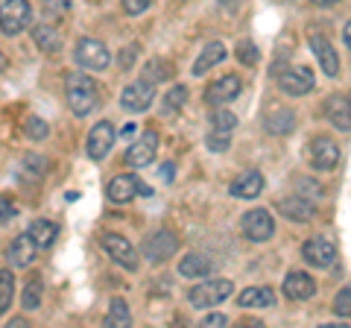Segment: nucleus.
<instances>
[{
  "label": "nucleus",
  "mask_w": 351,
  "mask_h": 328,
  "mask_svg": "<svg viewBox=\"0 0 351 328\" xmlns=\"http://www.w3.org/2000/svg\"><path fill=\"white\" fill-rule=\"evenodd\" d=\"M64 97H68L71 112L80 115V117L91 112V108L97 106V100H100V94H97V82L82 71H71L68 73V80H64Z\"/></svg>",
  "instance_id": "f257e3e1"
},
{
  "label": "nucleus",
  "mask_w": 351,
  "mask_h": 328,
  "mask_svg": "<svg viewBox=\"0 0 351 328\" xmlns=\"http://www.w3.org/2000/svg\"><path fill=\"white\" fill-rule=\"evenodd\" d=\"M232 290H234L232 279H205V281L196 284V288H191L188 299H191L193 308H214V305L226 302L232 296Z\"/></svg>",
  "instance_id": "f03ea898"
},
{
  "label": "nucleus",
  "mask_w": 351,
  "mask_h": 328,
  "mask_svg": "<svg viewBox=\"0 0 351 328\" xmlns=\"http://www.w3.org/2000/svg\"><path fill=\"white\" fill-rule=\"evenodd\" d=\"M32 21V9L27 0H3L0 3V32L3 36H21Z\"/></svg>",
  "instance_id": "7ed1b4c3"
},
{
  "label": "nucleus",
  "mask_w": 351,
  "mask_h": 328,
  "mask_svg": "<svg viewBox=\"0 0 351 328\" xmlns=\"http://www.w3.org/2000/svg\"><path fill=\"white\" fill-rule=\"evenodd\" d=\"M73 56L80 62V68H85V71H106L108 65H112V53L97 38H80Z\"/></svg>",
  "instance_id": "20e7f679"
},
{
  "label": "nucleus",
  "mask_w": 351,
  "mask_h": 328,
  "mask_svg": "<svg viewBox=\"0 0 351 328\" xmlns=\"http://www.w3.org/2000/svg\"><path fill=\"white\" fill-rule=\"evenodd\" d=\"M152 100H156V82H149V80H135L120 94V106L126 112H147Z\"/></svg>",
  "instance_id": "39448f33"
},
{
  "label": "nucleus",
  "mask_w": 351,
  "mask_h": 328,
  "mask_svg": "<svg viewBox=\"0 0 351 328\" xmlns=\"http://www.w3.org/2000/svg\"><path fill=\"white\" fill-rule=\"evenodd\" d=\"M240 226H243V235L249 240H255V244H263V240H269L272 235H276V220H272V214L267 209L246 211L243 220H240Z\"/></svg>",
  "instance_id": "423d86ee"
},
{
  "label": "nucleus",
  "mask_w": 351,
  "mask_h": 328,
  "mask_svg": "<svg viewBox=\"0 0 351 328\" xmlns=\"http://www.w3.org/2000/svg\"><path fill=\"white\" fill-rule=\"evenodd\" d=\"M176 249H179V237L173 232H167V229H161V232L147 237L144 255H147L149 264H164V261H170L176 255Z\"/></svg>",
  "instance_id": "0eeeda50"
},
{
  "label": "nucleus",
  "mask_w": 351,
  "mask_h": 328,
  "mask_svg": "<svg viewBox=\"0 0 351 328\" xmlns=\"http://www.w3.org/2000/svg\"><path fill=\"white\" fill-rule=\"evenodd\" d=\"M114 126L108 124V120H100L91 132H88V141H85V150H88V159H94V161H100L108 156V150L114 147Z\"/></svg>",
  "instance_id": "6e6552de"
},
{
  "label": "nucleus",
  "mask_w": 351,
  "mask_h": 328,
  "mask_svg": "<svg viewBox=\"0 0 351 328\" xmlns=\"http://www.w3.org/2000/svg\"><path fill=\"white\" fill-rule=\"evenodd\" d=\"M307 159H311V164L316 170H334L337 161H339V147L331 138L316 135L311 144H307Z\"/></svg>",
  "instance_id": "1a4fd4ad"
},
{
  "label": "nucleus",
  "mask_w": 351,
  "mask_h": 328,
  "mask_svg": "<svg viewBox=\"0 0 351 328\" xmlns=\"http://www.w3.org/2000/svg\"><path fill=\"white\" fill-rule=\"evenodd\" d=\"M302 255H304V261L311 267L328 270V267H334V261H337V246L328 237H311L302 246Z\"/></svg>",
  "instance_id": "9d476101"
},
{
  "label": "nucleus",
  "mask_w": 351,
  "mask_h": 328,
  "mask_svg": "<svg viewBox=\"0 0 351 328\" xmlns=\"http://www.w3.org/2000/svg\"><path fill=\"white\" fill-rule=\"evenodd\" d=\"M278 85H281L284 94L304 97L307 91L313 89V73H311V68H302V65H295V68H284V71H278Z\"/></svg>",
  "instance_id": "9b49d317"
},
{
  "label": "nucleus",
  "mask_w": 351,
  "mask_h": 328,
  "mask_svg": "<svg viewBox=\"0 0 351 328\" xmlns=\"http://www.w3.org/2000/svg\"><path fill=\"white\" fill-rule=\"evenodd\" d=\"M156 152H158V135L152 132V129H147V132L126 150L123 161L129 167H147V164H152V159H156Z\"/></svg>",
  "instance_id": "f8f14e48"
},
{
  "label": "nucleus",
  "mask_w": 351,
  "mask_h": 328,
  "mask_svg": "<svg viewBox=\"0 0 351 328\" xmlns=\"http://www.w3.org/2000/svg\"><path fill=\"white\" fill-rule=\"evenodd\" d=\"M103 249L112 255L114 264L126 267V270H138V253H135V246H132L126 237H120V235H103Z\"/></svg>",
  "instance_id": "ddd939ff"
},
{
  "label": "nucleus",
  "mask_w": 351,
  "mask_h": 328,
  "mask_svg": "<svg viewBox=\"0 0 351 328\" xmlns=\"http://www.w3.org/2000/svg\"><path fill=\"white\" fill-rule=\"evenodd\" d=\"M36 253H38V246H36V240H32L29 232H27V235H18L12 244H9L6 261H9V267H12V270H24V267H29L32 261H36Z\"/></svg>",
  "instance_id": "4468645a"
},
{
  "label": "nucleus",
  "mask_w": 351,
  "mask_h": 328,
  "mask_svg": "<svg viewBox=\"0 0 351 328\" xmlns=\"http://www.w3.org/2000/svg\"><path fill=\"white\" fill-rule=\"evenodd\" d=\"M325 117L328 124L337 129H351V91L348 94H334L325 100Z\"/></svg>",
  "instance_id": "2eb2a0df"
},
{
  "label": "nucleus",
  "mask_w": 351,
  "mask_h": 328,
  "mask_svg": "<svg viewBox=\"0 0 351 328\" xmlns=\"http://www.w3.org/2000/svg\"><path fill=\"white\" fill-rule=\"evenodd\" d=\"M240 76H223V80H217V82H211L208 85V91H205V103L208 106H226V103H232L234 97L240 94Z\"/></svg>",
  "instance_id": "dca6fc26"
},
{
  "label": "nucleus",
  "mask_w": 351,
  "mask_h": 328,
  "mask_svg": "<svg viewBox=\"0 0 351 328\" xmlns=\"http://www.w3.org/2000/svg\"><path fill=\"white\" fill-rule=\"evenodd\" d=\"M138 194H149V188H141L138 176L123 173V176H114L112 182H108V200L112 202H129V200H135Z\"/></svg>",
  "instance_id": "f3484780"
},
{
  "label": "nucleus",
  "mask_w": 351,
  "mask_h": 328,
  "mask_svg": "<svg viewBox=\"0 0 351 328\" xmlns=\"http://www.w3.org/2000/svg\"><path fill=\"white\" fill-rule=\"evenodd\" d=\"M311 50L316 53V59H319V68L328 76H337L339 73V56H337V50L331 47V41H328L322 32H311Z\"/></svg>",
  "instance_id": "a211bd4d"
},
{
  "label": "nucleus",
  "mask_w": 351,
  "mask_h": 328,
  "mask_svg": "<svg viewBox=\"0 0 351 328\" xmlns=\"http://www.w3.org/2000/svg\"><path fill=\"white\" fill-rule=\"evenodd\" d=\"M316 293V281L307 276L302 270H293L287 272V279H284V296L293 299V302H302V299H311Z\"/></svg>",
  "instance_id": "6ab92c4d"
},
{
  "label": "nucleus",
  "mask_w": 351,
  "mask_h": 328,
  "mask_svg": "<svg viewBox=\"0 0 351 328\" xmlns=\"http://www.w3.org/2000/svg\"><path fill=\"white\" fill-rule=\"evenodd\" d=\"M228 191H232V196H237V200H255L263 191V176L258 170H246L228 185Z\"/></svg>",
  "instance_id": "aec40b11"
},
{
  "label": "nucleus",
  "mask_w": 351,
  "mask_h": 328,
  "mask_svg": "<svg viewBox=\"0 0 351 328\" xmlns=\"http://www.w3.org/2000/svg\"><path fill=\"white\" fill-rule=\"evenodd\" d=\"M278 211L295 223H307V220H313V214H316L313 202L302 200V196H284V200H278Z\"/></svg>",
  "instance_id": "412c9836"
},
{
  "label": "nucleus",
  "mask_w": 351,
  "mask_h": 328,
  "mask_svg": "<svg viewBox=\"0 0 351 328\" xmlns=\"http://www.w3.org/2000/svg\"><path fill=\"white\" fill-rule=\"evenodd\" d=\"M211 258L202 255V253H191L179 261V276L182 279H205L211 272Z\"/></svg>",
  "instance_id": "4be33fe9"
},
{
  "label": "nucleus",
  "mask_w": 351,
  "mask_h": 328,
  "mask_svg": "<svg viewBox=\"0 0 351 328\" xmlns=\"http://www.w3.org/2000/svg\"><path fill=\"white\" fill-rule=\"evenodd\" d=\"M237 305L240 308H269V305H276V290L272 288H246L237 296Z\"/></svg>",
  "instance_id": "5701e85b"
},
{
  "label": "nucleus",
  "mask_w": 351,
  "mask_h": 328,
  "mask_svg": "<svg viewBox=\"0 0 351 328\" xmlns=\"http://www.w3.org/2000/svg\"><path fill=\"white\" fill-rule=\"evenodd\" d=\"M226 59V45L223 41H211V45H205V50L199 53V59L193 62V76H202L205 71H211L217 62Z\"/></svg>",
  "instance_id": "b1692460"
},
{
  "label": "nucleus",
  "mask_w": 351,
  "mask_h": 328,
  "mask_svg": "<svg viewBox=\"0 0 351 328\" xmlns=\"http://www.w3.org/2000/svg\"><path fill=\"white\" fill-rule=\"evenodd\" d=\"M32 41H36L44 53H59L62 50V36L53 24H38L36 30H32Z\"/></svg>",
  "instance_id": "393cba45"
},
{
  "label": "nucleus",
  "mask_w": 351,
  "mask_h": 328,
  "mask_svg": "<svg viewBox=\"0 0 351 328\" xmlns=\"http://www.w3.org/2000/svg\"><path fill=\"white\" fill-rule=\"evenodd\" d=\"M29 237L36 240V246H38V249H47V246L56 244L59 226L53 223V220H32V226H29Z\"/></svg>",
  "instance_id": "a878e982"
},
{
  "label": "nucleus",
  "mask_w": 351,
  "mask_h": 328,
  "mask_svg": "<svg viewBox=\"0 0 351 328\" xmlns=\"http://www.w3.org/2000/svg\"><path fill=\"white\" fill-rule=\"evenodd\" d=\"M12 299H15V276L12 270H0V316L12 308Z\"/></svg>",
  "instance_id": "bb28decb"
},
{
  "label": "nucleus",
  "mask_w": 351,
  "mask_h": 328,
  "mask_svg": "<svg viewBox=\"0 0 351 328\" xmlns=\"http://www.w3.org/2000/svg\"><path fill=\"white\" fill-rule=\"evenodd\" d=\"M106 325H112V328H123V325H132V314H129V305H126L123 299H112V308H108Z\"/></svg>",
  "instance_id": "cd10ccee"
},
{
  "label": "nucleus",
  "mask_w": 351,
  "mask_h": 328,
  "mask_svg": "<svg viewBox=\"0 0 351 328\" xmlns=\"http://www.w3.org/2000/svg\"><path fill=\"white\" fill-rule=\"evenodd\" d=\"M41 293H44V281H41L38 276L29 279V284L24 288V296H21V305H24V311H38Z\"/></svg>",
  "instance_id": "c85d7f7f"
},
{
  "label": "nucleus",
  "mask_w": 351,
  "mask_h": 328,
  "mask_svg": "<svg viewBox=\"0 0 351 328\" xmlns=\"http://www.w3.org/2000/svg\"><path fill=\"white\" fill-rule=\"evenodd\" d=\"M295 126V117H293V112H276V115H269V120H267V129L269 132H276V135H284V132H290V129Z\"/></svg>",
  "instance_id": "c756f323"
},
{
  "label": "nucleus",
  "mask_w": 351,
  "mask_h": 328,
  "mask_svg": "<svg viewBox=\"0 0 351 328\" xmlns=\"http://www.w3.org/2000/svg\"><path fill=\"white\" fill-rule=\"evenodd\" d=\"M41 12L47 18V24H56L68 15V0H41Z\"/></svg>",
  "instance_id": "7c9ffc66"
},
{
  "label": "nucleus",
  "mask_w": 351,
  "mask_h": 328,
  "mask_svg": "<svg viewBox=\"0 0 351 328\" xmlns=\"http://www.w3.org/2000/svg\"><path fill=\"white\" fill-rule=\"evenodd\" d=\"M184 103H188V89L176 85V89H170L167 97H164V115H173V108H182Z\"/></svg>",
  "instance_id": "2f4dec72"
},
{
  "label": "nucleus",
  "mask_w": 351,
  "mask_h": 328,
  "mask_svg": "<svg viewBox=\"0 0 351 328\" xmlns=\"http://www.w3.org/2000/svg\"><path fill=\"white\" fill-rule=\"evenodd\" d=\"M211 124H214V129H223V132H232V129L237 126V117L228 112V108H223V106H217L214 108V115H211Z\"/></svg>",
  "instance_id": "473e14b6"
},
{
  "label": "nucleus",
  "mask_w": 351,
  "mask_h": 328,
  "mask_svg": "<svg viewBox=\"0 0 351 328\" xmlns=\"http://www.w3.org/2000/svg\"><path fill=\"white\" fill-rule=\"evenodd\" d=\"M205 147L211 150V152H226L228 147H232V135L223 132V129H214V132H208Z\"/></svg>",
  "instance_id": "72a5a7b5"
},
{
  "label": "nucleus",
  "mask_w": 351,
  "mask_h": 328,
  "mask_svg": "<svg viewBox=\"0 0 351 328\" xmlns=\"http://www.w3.org/2000/svg\"><path fill=\"white\" fill-rule=\"evenodd\" d=\"M24 135H27L29 141H44V138L50 135V126L44 124L41 117H29V120H27V126H24Z\"/></svg>",
  "instance_id": "f704fd0d"
},
{
  "label": "nucleus",
  "mask_w": 351,
  "mask_h": 328,
  "mask_svg": "<svg viewBox=\"0 0 351 328\" xmlns=\"http://www.w3.org/2000/svg\"><path fill=\"white\" fill-rule=\"evenodd\" d=\"M334 314L337 316H351V284H346V288L334 296Z\"/></svg>",
  "instance_id": "c9c22d12"
},
{
  "label": "nucleus",
  "mask_w": 351,
  "mask_h": 328,
  "mask_svg": "<svg viewBox=\"0 0 351 328\" xmlns=\"http://www.w3.org/2000/svg\"><path fill=\"white\" fill-rule=\"evenodd\" d=\"M237 59L243 62V65H258V47L255 45H249V41H243V45L237 47Z\"/></svg>",
  "instance_id": "e433bc0d"
},
{
  "label": "nucleus",
  "mask_w": 351,
  "mask_h": 328,
  "mask_svg": "<svg viewBox=\"0 0 351 328\" xmlns=\"http://www.w3.org/2000/svg\"><path fill=\"white\" fill-rule=\"evenodd\" d=\"M152 0H123V9L129 15H141V12H147Z\"/></svg>",
  "instance_id": "4c0bfd02"
},
{
  "label": "nucleus",
  "mask_w": 351,
  "mask_h": 328,
  "mask_svg": "<svg viewBox=\"0 0 351 328\" xmlns=\"http://www.w3.org/2000/svg\"><path fill=\"white\" fill-rule=\"evenodd\" d=\"M9 217H15V202L9 200V196L0 194V223L9 220Z\"/></svg>",
  "instance_id": "58836bf2"
},
{
  "label": "nucleus",
  "mask_w": 351,
  "mask_h": 328,
  "mask_svg": "<svg viewBox=\"0 0 351 328\" xmlns=\"http://www.w3.org/2000/svg\"><path fill=\"white\" fill-rule=\"evenodd\" d=\"M135 56H138V47H135V45L126 47L123 53H120V68H129V65L135 62Z\"/></svg>",
  "instance_id": "ea45409f"
},
{
  "label": "nucleus",
  "mask_w": 351,
  "mask_h": 328,
  "mask_svg": "<svg viewBox=\"0 0 351 328\" xmlns=\"http://www.w3.org/2000/svg\"><path fill=\"white\" fill-rule=\"evenodd\" d=\"M226 323H228V320H226L223 314H208L205 320H202V325H208V328H217V325H226Z\"/></svg>",
  "instance_id": "a19ab883"
},
{
  "label": "nucleus",
  "mask_w": 351,
  "mask_h": 328,
  "mask_svg": "<svg viewBox=\"0 0 351 328\" xmlns=\"http://www.w3.org/2000/svg\"><path fill=\"white\" fill-rule=\"evenodd\" d=\"M343 41L348 45V50H351V21H348V24H346V30H343Z\"/></svg>",
  "instance_id": "79ce46f5"
},
{
  "label": "nucleus",
  "mask_w": 351,
  "mask_h": 328,
  "mask_svg": "<svg viewBox=\"0 0 351 328\" xmlns=\"http://www.w3.org/2000/svg\"><path fill=\"white\" fill-rule=\"evenodd\" d=\"M161 176H164V179H173V164H164V170H161Z\"/></svg>",
  "instance_id": "37998d69"
},
{
  "label": "nucleus",
  "mask_w": 351,
  "mask_h": 328,
  "mask_svg": "<svg viewBox=\"0 0 351 328\" xmlns=\"http://www.w3.org/2000/svg\"><path fill=\"white\" fill-rule=\"evenodd\" d=\"M316 6H334V3H339V0H313Z\"/></svg>",
  "instance_id": "c03bdc74"
},
{
  "label": "nucleus",
  "mask_w": 351,
  "mask_h": 328,
  "mask_svg": "<svg viewBox=\"0 0 351 328\" xmlns=\"http://www.w3.org/2000/svg\"><path fill=\"white\" fill-rule=\"evenodd\" d=\"M0 71H6V56L3 53H0Z\"/></svg>",
  "instance_id": "a18cd8bd"
},
{
  "label": "nucleus",
  "mask_w": 351,
  "mask_h": 328,
  "mask_svg": "<svg viewBox=\"0 0 351 328\" xmlns=\"http://www.w3.org/2000/svg\"><path fill=\"white\" fill-rule=\"evenodd\" d=\"M91 3H97V0H91Z\"/></svg>",
  "instance_id": "49530a36"
}]
</instances>
